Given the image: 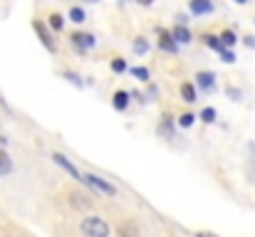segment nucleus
Listing matches in <instances>:
<instances>
[{
  "label": "nucleus",
  "instance_id": "1",
  "mask_svg": "<svg viewBox=\"0 0 255 237\" xmlns=\"http://www.w3.org/2000/svg\"><path fill=\"white\" fill-rule=\"evenodd\" d=\"M82 233H85V237H109V225L102 218H85Z\"/></svg>",
  "mask_w": 255,
  "mask_h": 237
},
{
  "label": "nucleus",
  "instance_id": "2",
  "mask_svg": "<svg viewBox=\"0 0 255 237\" xmlns=\"http://www.w3.org/2000/svg\"><path fill=\"white\" fill-rule=\"evenodd\" d=\"M82 180H85L87 185H92L94 190H99V193L109 195V198H114V195H117V188H114L112 183H107V180H102V178H97V175H92V173H85V175H82Z\"/></svg>",
  "mask_w": 255,
  "mask_h": 237
},
{
  "label": "nucleus",
  "instance_id": "3",
  "mask_svg": "<svg viewBox=\"0 0 255 237\" xmlns=\"http://www.w3.org/2000/svg\"><path fill=\"white\" fill-rule=\"evenodd\" d=\"M32 27H35V32L40 35V42H42V45H45V47H47L50 52H55V50H57V45H55L52 35H50V32L45 30V25H42L40 20H35V22H32Z\"/></svg>",
  "mask_w": 255,
  "mask_h": 237
},
{
  "label": "nucleus",
  "instance_id": "4",
  "mask_svg": "<svg viewBox=\"0 0 255 237\" xmlns=\"http://www.w3.org/2000/svg\"><path fill=\"white\" fill-rule=\"evenodd\" d=\"M159 47H161L164 52H171V55H176V52H178V42L173 40V35L166 32V30H161V32H159Z\"/></svg>",
  "mask_w": 255,
  "mask_h": 237
},
{
  "label": "nucleus",
  "instance_id": "5",
  "mask_svg": "<svg viewBox=\"0 0 255 237\" xmlns=\"http://www.w3.org/2000/svg\"><path fill=\"white\" fill-rule=\"evenodd\" d=\"M52 160H55V163H57L60 168H65V170H67V173H70L72 178L82 180V173H80V170H77V168H75V165H72L70 160H67V156H62V154H55V156H52Z\"/></svg>",
  "mask_w": 255,
  "mask_h": 237
},
{
  "label": "nucleus",
  "instance_id": "6",
  "mask_svg": "<svg viewBox=\"0 0 255 237\" xmlns=\"http://www.w3.org/2000/svg\"><path fill=\"white\" fill-rule=\"evenodd\" d=\"M72 42H75L80 50H89V47L97 45L94 35H89V32H75V35H72Z\"/></svg>",
  "mask_w": 255,
  "mask_h": 237
},
{
  "label": "nucleus",
  "instance_id": "7",
  "mask_svg": "<svg viewBox=\"0 0 255 237\" xmlns=\"http://www.w3.org/2000/svg\"><path fill=\"white\" fill-rule=\"evenodd\" d=\"M196 81H198V86H201L203 91H211V89L216 86V75H213V72H198V75H196Z\"/></svg>",
  "mask_w": 255,
  "mask_h": 237
},
{
  "label": "nucleus",
  "instance_id": "8",
  "mask_svg": "<svg viewBox=\"0 0 255 237\" xmlns=\"http://www.w3.org/2000/svg\"><path fill=\"white\" fill-rule=\"evenodd\" d=\"M171 35H173V40H176L178 45H188V42H191V30H188L186 25H176V27L171 30Z\"/></svg>",
  "mask_w": 255,
  "mask_h": 237
},
{
  "label": "nucleus",
  "instance_id": "9",
  "mask_svg": "<svg viewBox=\"0 0 255 237\" xmlns=\"http://www.w3.org/2000/svg\"><path fill=\"white\" fill-rule=\"evenodd\" d=\"M191 12L193 15H208V12H213V2L211 0H191Z\"/></svg>",
  "mask_w": 255,
  "mask_h": 237
},
{
  "label": "nucleus",
  "instance_id": "10",
  "mask_svg": "<svg viewBox=\"0 0 255 237\" xmlns=\"http://www.w3.org/2000/svg\"><path fill=\"white\" fill-rule=\"evenodd\" d=\"M119 237H139V228H136V223L134 220H127V223H122L119 225Z\"/></svg>",
  "mask_w": 255,
  "mask_h": 237
},
{
  "label": "nucleus",
  "instance_id": "11",
  "mask_svg": "<svg viewBox=\"0 0 255 237\" xmlns=\"http://www.w3.org/2000/svg\"><path fill=\"white\" fill-rule=\"evenodd\" d=\"M72 205L77 208V210H89L92 208V200L82 195V193H72Z\"/></svg>",
  "mask_w": 255,
  "mask_h": 237
},
{
  "label": "nucleus",
  "instance_id": "12",
  "mask_svg": "<svg viewBox=\"0 0 255 237\" xmlns=\"http://www.w3.org/2000/svg\"><path fill=\"white\" fill-rule=\"evenodd\" d=\"M129 106V91H117L114 94V109L117 111H124Z\"/></svg>",
  "mask_w": 255,
  "mask_h": 237
},
{
  "label": "nucleus",
  "instance_id": "13",
  "mask_svg": "<svg viewBox=\"0 0 255 237\" xmlns=\"http://www.w3.org/2000/svg\"><path fill=\"white\" fill-rule=\"evenodd\" d=\"M203 42H206L211 50H216V52H223V50H226L223 42H221V37H216V35H203Z\"/></svg>",
  "mask_w": 255,
  "mask_h": 237
},
{
  "label": "nucleus",
  "instance_id": "14",
  "mask_svg": "<svg viewBox=\"0 0 255 237\" xmlns=\"http://www.w3.org/2000/svg\"><path fill=\"white\" fill-rule=\"evenodd\" d=\"M159 136H164V139H173V126H171L169 116H164V121L159 124Z\"/></svg>",
  "mask_w": 255,
  "mask_h": 237
},
{
  "label": "nucleus",
  "instance_id": "15",
  "mask_svg": "<svg viewBox=\"0 0 255 237\" xmlns=\"http://www.w3.org/2000/svg\"><path fill=\"white\" fill-rule=\"evenodd\" d=\"M12 170V160H10V156L0 149V175H7Z\"/></svg>",
  "mask_w": 255,
  "mask_h": 237
},
{
  "label": "nucleus",
  "instance_id": "16",
  "mask_svg": "<svg viewBox=\"0 0 255 237\" xmlns=\"http://www.w3.org/2000/svg\"><path fill=\"white\" fill-rule=\"evenodd\" d=\"M221 42H223V47H226V50H231V47L238 42V37H236V32H233V30H226V32L221 35Z\"/></svg>",
  "mask_w": 255,
  "mask_h": 237
},
{
  "label": "nucleus",
  "instance_id": "17",
  "mask_svg": "<svg viewBox=\"0 0 255 237\" xmlns=\"http://www.w3.org/2000/svg\"><path fill=\"white\" fill-rule=\"evenodd\" d=\"M181 96H183V101L193 104V101H196V89H193V84H183V86H181Z\"/></svg>",
  "mask_w": 255,
  "mask_h": 237
},
{
  "label": "nucleus",
  "instance_id": "18",
  "mask_svg": "<svg viewBox=\"0 0 255 237\" xmlns=\"http://www.w3.org/2000/svg\"><path fill=\"white\" fill-rule=\"evenodd\" d=\"M134 52H136V55H146V52H149V42H146L144 37H136V40H134Z\"/></svg>",
  "mask_w": 255,
  "mask_h": 237
},
{
  "label": "nucleus",
  "instance_id": "19",
  "mask_svg": "<svg viewBox=\"0 0 255 237\" xmlns=\"http://www.w3.org/2000/svg\"><path fill=\"white\" fill-rule=\"evenodd\" d=\"M70 20H72V22H77V25H80V22H85L87 20L85 10H82V7H72V10H70Z\"/></svg>",
  "mask_w": 255,
  "mask_h": 237
},
{
  "label": "nucleus",
  "instance_id": "20",
  "mask_svg": "<svg viewBox=\"0 0 255 237\" xmlns=\"http://www.w3.org/2000/svg\"><path fill=\"white\" fill-rule=\"evenodd\" d=\"M112 70H114L117 75H124V72H127V62H124L122 57H114V60H112Z\"/></svg>",
  "mask_w": 255,
  "mask_h": 237
},
{
  "label": "nucleus",
  "instance_id": "21",
  "mask_svg": "<svg viewBox=\"0 0 255 237\" xmlns=\"http://www.w3.org/2000/svg\"><path fill=\"white\" fill-rule=\"evenodd\" d=\"M201 119H203L206 124H213V121H216V109H213V106H206V109L201 111Z\"/></svg>",
  "mask_w": 255,
  "mask_h": 237
},
{
  "label": "nucleus",
  "instance_id": "22",
  "mask_svg": "<svg viewBox=\"0 0 255 237\" xmlns=\"http://www.w3.org/2000/svg\"><path fill=\"white\" fill-rule=\"evenodd\" d=\"M193 121H196V116H193V114H181V116H178V126H183V129L193 126Z\"/></svg>",
  "mask_w": 255,
  "mask_h": 237
},
{
  "label": "nucleus",
  "instance_id": "23",
  "mask_svg": "<svg viewBox=\"0 0 255 237\" xmlns=\"http://www.w3.org/2000/svg\"><path fill=\"white\" fill-rule=\"evenodd\" d=\"M62 25H65V22H62V15L52 12V15H50V27H52V30H62Z\"/></svg>",
  "mask_w": 255,
  "mask_h": 237
},
{
  "label": "nucleus",
  "instance_id": "24",
  "mask_svg": "<svg viewBox=\"0 0 255 237\" xmlns=\"http://www.w3.org/2000/svg\"><path fill=\"white\" fill-rule=\"evenodd\" d=\"M131 75L136 79H141V81H146V79H149V70H146V67H134Z\"/></svg>",
  "mask_w": 255,
  "mask_h": 237
},
{
  "label": "nucleus",
  "instance_id": "25",
  "mask_svg": "<svg viewBox=\"0 0 255 237\" xmlns=\"http://www.w3.org/2000/svg\"><path fill=\"white\" fill-rule=\"evenodd\" d=\"M65 79H67V81H72V84H75L77 89H82V86H85V81H82V79L77 77L75 72H65Z\"/></svg>",
  "mask_w": 255,
  "mask_h": 237
},
{
  "label": "nucleus",
  "instance_id": "26",
  "mask_svg": "<svg viewBox=\"0 0 255 237\" xmlns=\"http://www.w3.org/2000/svg\"><path fill=\"white\" fill-rule=\"evenodd\" d=\"M226 94H228L233 101H241V99H243V91H238V89H233V86H228V89H226Z\"/></svg>",
  "mask_w": 255,
  "mask_h": 237
},
{
  "label": "nucleus",
  "instance_id": "27",
  "mask_svg": "<svg viewBox=\"0 0 255 237\" xmlns=\"http://www.w3.org/2000/svg\"><path fill=\"white\" fill-rule=\"evenodd\" d=\"M221 57H223V62H226V65H233V62H236V55H233L231 50H223V52H221Z\"/></svg>",
  "mask_w": 255,
  "mask_h": 237
},
{
  "label": "nucleus",
  "instance_id": "28",
  "mask_svg": "<svg viewBox=\"0 0 255 237\" xmlns=\"http://www.w3.org/2000/svg\"><path fill=\"white\" fill-rule=\"evenodd\" d=\"M243 40H246V45H248V47H255V37L248 35V37H243Z\"/></svg>",
  "mask_w": 255,
  "mask_h": 237
},
{
  "label": "nucleus",
  "instance_id": "29",
  "mask_svg": "<svg viewBox=\"0 0 255 237\" xmlns=\"http://www.w3.org/2000/svg\"><path fill=\"white\" fill-rule=\"evenodd\" d=\"M196 237H218V235H213V233H198Z\"/></svg>",
  "mask_w": 255,
  "mask_h": 237
},
{
  "label": "nucleus",
  "instance_id": "30",
  "mask_svg": "<svg viewBox=\"0 0 255 237\" xmlns=\"http://www.w3.org/2000/svg\"><path fill=\"white\" fill-rule=\"evenodd\" d=\"M136 2H139V5H151L154 0H136Z\"/></svg>",
  "mask_w": 255,
  "mask_h": 237
},
{
  "label": "nucleus",
  "instance_id": "31",
  "mask_svg": "<svg viewBox=\"0 0 255 237\" xmlns=\"http://www.w3.org/2000/svg\"><path fill=\"white\" fill-rule=\"evenodd\" d=\"M236 2H241V5H246V2H248V0H236Z\"/></svg>",
  "mask_w": 255,
  "mask_h": 237
},
{
  "label": "nucleus",
  "instance_id": "32",
  "mask_svg": "<svg viewBox=\"0 0 255 237\" xmlns=\"http://www.w3.org/2000/svg\"><path fill=\"white\" fill-rule=\"evenodd\" d=\"M89 2H97V0H89Z\"/></svg>",
  "mask_w": 255,
  "mask_h": 237
}]
</instances>
